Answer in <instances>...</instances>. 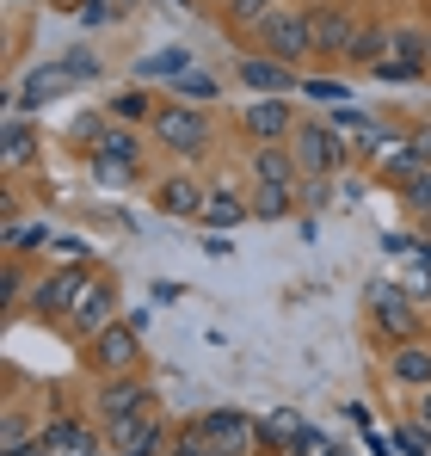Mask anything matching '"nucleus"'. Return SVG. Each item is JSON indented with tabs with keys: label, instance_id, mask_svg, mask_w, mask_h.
I'll return each instance as SVG.
<instances>
[{
	"label": "nucleus",
	"instance_id": "1",
	"mask_svg": "<svg viewBox=\"0 0 431 456\" xmlns=\"http://www.w3.org/2000/svg\"><path fill=\"white\" fill-rule=\"evenodd\" d=\"M154 142L167 154H179V160H204L216 142V124H210V111L204 105H185V99H167L160 111H154Z\"/></svg>",
	"mask_w": 431,
	"mask_h": 456
},
{
	"label": "nucleus",
	"instance_id": "2",
	"mask_svg": "<svg viewBox=\"0 0 431 456\" xmlns=\"http://www.w3.org/2000/svg\"><path fill=\"white\" fill-rule=\"evenodd\" d=\"M259 56H278L289 69H302L314 56V6H278L265 25H259Z\"/></svg>",
	"mask_w": 431,
	"mask_h": 456
},
{
	"label": "nucleus",
	"instance_id": "3",
	"mask_svg": "<svg viewBox=\"0 0 431 456\" xmlns=\"http://www.w3.org/2000/svg\"><path fill=\"white\" fill-rule=\"evenodd\" d=\"M289 154H296L302 179H308V173H346V167L358 160L352 142H346L327 118H302V124H296V136H289Z\"/></svg>",
	"mask_w": 431,
	"mask_h": 456
},
{
	"label": "nucleus",
	"instance_id": "4",
	"mask_svg": "<svg viewBox=\"0 0 431 456\" xmlns=\"http://www.w3.org/2000/svg\"><path fill=\"white\" fill-rule=\"evenodd\" d=\"M86 370L93 377H124V370H142V321H111L105 333H93L80 346Z\"/></svg>",
	"mask_w": 431,
	"mask_h": 456
},
{
	"label": "nucleus",
	"instance_id": "5",
	"mask_svg": "<svg viewBox=\"0 0 431 456\" xmlns=\"http://www.w3.org/2000/svg\"><path fill=\"white\" fill-rule=\"evenodd\" d=\"M86 284H93V265L62 259L50 278H37V284H31V314H37V321H69L74 303L86 297Z\"/></svg>",
	"mask_w": 431,
	"mask_h": 456
},
{
	"label": "nucleus",
	"instance_id": "6",
	"mask_svg": "<svg viewBox=\"0 0 431 456\" xmlns=\"http://www.w3.org/2000/svg\"><path fill=\"white\" fill-rule=\"evenodd\" d=\"M191 432H198L210 451H228V456L259 451V419H253V413H240V407H204Z\"/></svg>",
	"mask_w": 431,
	"mask_h": 456
},
{
	"label": "nucleus",
	"instance_id": "7",
	"mask_svg": "<svg viewBox=\"0 0 431 456\" xmlns=\"http://www.w3.org/2000/svg\"><path fill=\"white\" fill-rule=\"evenodd\" d=\"M99 432H105V456H167V419L154 407L130 413V419H111Z\"/></svg>",
	"mask_w": 431,
	"mask_h": 456
},
{
	"label": "nucleus",
	"instance_id": "8",
	"mask_svg": "<svg viewBox=\"0 0 431 456\" xmlns=\"http://www.w3.org/2000/svg\"><path fill=\"white\" fill-rule=\"evenodd\" d=\"M142 407H154V388L142 382V370L99 377V388H93V419H99V426H111V419H130V413H142Z\"/></svg>",
	"mask_w": 431,
	"mask_h": 456
},
{
	"label": "nucleus",
	"instance_id": "9",
	"mask_svg": "<svg viewBox=\"0 0 431 456\" xmlns=\"http://www.w3.org/2000/svg\"><path fill=\"white\" fill-rule=\"evenodd\" d=\"M296 124H302V118H296L289 93H259V99L240 105V130H247L253 142H289Z\"/></svg>",
	"mask_w": 431,
	"mask_h": 456
},
{
	"label": "nucleus",
	"instance_id": "10",
	"mask_svg": "<svg viewBox=\"0 0 431 456\" xmlns=\"http://www.w3.org/2000/svg\"><path fill=\"white\" fill-rule=\"evenodd\" d=\"M111 321H118V284H111L105 272H93V284H86V297L74 303V314L62 321V327H69L74 339L86 346V339H93V333H105Z\"/></svg>",
	"mask_w": 431,
	"mask_h": 456
},
{
	"label": "nucleus",
	"instance_id": "11",
	"mask_svg": "<svg viewBox=\"0 0 431 456\" xmlns=\"http://www.w3.org/2000/svg\"><path fill=\"white\" fill-rule=\"evenodd\" d=\"M370 321L401 346V339H419V308L401 284H370Z\"/></svg>",
	"mask_w": 431,
	"mask_h": 456
},
{
	"label": "nucleus",
	"instance_id": "12",
	"mask_svg": "<svg viewBox=\"0 0 431 456\" xmlns=\"http://www.w3.org/2000/svg\"><path fill=\"white\" fill-rule=\"evenodd\" d=\"M37 426H44L37 438L56 456H105V432H93L80 413H50V419H37Z\"/></svg>",
	"mask_w": 431,
	"mask_h": 456
},
{
	"label": "nucleus",
	"instance_id": "13",
	"mask_svg": "<svg viewBox=\"0 0 431 456\" xmlns=\"http://www.w3.org/2000/svg\"><path fill=\"white\" fill-rule=\"evenodd\" d=\"M358 31H363V19L352 6H339V0L314 6V56H352Z\"/></svg>",
	"mask_w": 431,
	"mask_h": 456
},
{
	"label": "nucleus",
	"instance_id": "14",
	"mask_svg": "<svg viewBox=\"0 0 431 456\" xmlns=\"http://www.w3.org/2000/svg\"><path fill=\"white\" fill-rule=\"evenodd\" d=\"M80 80L69 75V62H50V69H31V75L19 80V93H12V111L19 118H31V111H44V105H56L62 93H74Z\"/></svg>",
	"mask_w": 431,
	"mask_h": 456
},
{
	"label": "nucleus",
	"instance_id": "15",
	"mask_svg": "<svg viewBox=\"0 0 431 456\" xmlns=\"http://www.w3.org/2000/svg\"><path fill=\"white\" fill-rule=\"evenodd\" d=\"M388 382L407 388V395L431 388V339H401V346H388Z\"/></svg>",
	"mask_w": 431,
	"mask_h": 456
},
{
	"label": "nucleus",
	"instance_id": "16",
	"mask_svg": "<svg viewBox=\"0 0 431 456\" xmlns=\"http://www.w3.org/2000/svg\"><path fill=\"white\" fill-rule=\"evenodd\" d=\"M234 75H240V86H253V93H302V75L289 62H278V56H240Z\"/></svg>",
	"mask_w": 431,
	"mask_h": 456
},
{
	"label": "nucleus",
	"instance_id": "17",
	"mask_svg": "<svg viewBox=\"0 0 431 456\" xmlns=\"http://www.w3.org/2000/svg\"><path fill=\"white\" fill-rule=\"evenodd\" d=\"M204 198H210V191H204L198 179H185V173H173V179L154 185V204H160V216H173V223H198Z\"/></svg>",
	"mask_w": 431,
	"mask_h": 456
},
{
	"label": "nucleus",
	"instance_id": "18",
	"mask_svg": "<svg viewBox=\"0 0 431 456\" xmlns=\"http://www.w3.org/2000/svg\"><path fill=\"white\" fill-rule=\"evenodd\" d=\"M253 179L259 185H302V167L289 142H253Z\"/></svg>",
	"mask_w": 431,
	"mask_h": 456
},
{
	"label": "nucleus",
	"instance_id": "19",
	"mask_svg": "<svg viewBox=\"0 0 431 456\" xmlns=\"http://www.w3.org/2000/svg\"><path fill=\"white\" fill-rule=\"evenodd\" d=\"M247 216H253V204H247L234 185H216L210 198H204V210H198V228H222V234H228V228H240Z\"/></svg>",
	"mask_w": 431,
	"mask_h": 456
},
{
	"label": "nucleus",
	"instance_id": "20",
	"mask_svg": "<svg viewBox=\"0 0 431 456\" xmlns=\"http://www.w3.org/2000/svg\"><path fill=\"white\" fill-rule=\"evenodd\" d=\"M388 62H407L431 75V31L426 25H388Z\"/></svg>",
	"mask_w": 431,
	"mask_h": 456
},
{
	"label": "nucleus",
	"instance_id": "21",
	"mask_svg": "<svg viewBox=\"0 0 431 456\" xmlns=\"http://www.w3.org/2000/svg\"><path fill=\"white\" fill-rule=\"evenodd\" d=\"M327 124H333V130L352 142V154H358V160L376 149V136H382V124H376L370 111H352V105H333V111H327Z\"/></svg>",
	"mask_w": 431,
	"mask_h": 456
},
{
	"label": "nucleus",
	"instance_id": "22",
	"mask_svg": "<svg viewBox=\"0 0 431 456\" xmlns=\"http://www.w3.org/2000/svg\"><path fill=\"white\" fill-rule=\"evenodd\" d=\"M0 160H6V167H12V173H19V167H31V160H37V130H31V124H25V118H19V111H12V118H6V136H0Z\"/></svg>",
	"mask_w": 431,
	"mask_h": 456
},
{
	"label": "nucleus",
	"instance_id": "23",
	"mask_svg": "<svg viewBox=\"0 0 431 456\" xmlns=\"http://www.w3.org/2000/svg\"><path fill=\"white\" fill-rule=\"evenodd\" d=\"M93 154H118V160H142V130L136 124H105L99 136H93Z\"/></svg>",
	"mask_w": 431,
	"mask_h": 456
},
{
	"label": "nucleus",
	"instance_id": "24",
	"mask_svg": "<svg viewBox=\"0 0 431 456\" xmlns=\"http://www.w3.org/2000/svg\"><path fill=\"white\" fill-rule=\"evenodd\" d=\"M191 69V50H148V56H136V80H179Z\"/></svg>",
	"mask_w": 431,
	"mask_h": 456
},
{
	"label": "nucleus",
	"instance_id": "25",
	"mask_svg": "<svg viewBox=\"0 0 431 456\" xmlns=\"http://www.w3.org/2000/svg\"><path fill=\"white\" fill-rule=\"evenodd\" d=\"M154 111H160V105H154V93L136 80V86H124V93L111 99V111H105V118H118V124H154Z\"/></svg>",
	"mask_w": 431,
	"mask_h": 456
},
{
	"label": "nucleus",
	"instance_id": "26",
	"mask_svg": "<svg viewBox=\"0 0 431 456\" xmlns=\"http://www.w3.org/2000/svg\"><path fill=\"white\" fill-rule=\"evenodd\" d=\"M296 432H302V413H296V407H272V413L259 419V451H289Z\"/></svg>",
	"mask_w": 431,
	"mask_h": 456
},
{
	"label": "nucleus",
	"instance_id": "27",
	"mask_svg": "<svg viewBox=\"0 0 431 456\" xmlns=\"http://www.w3.org/2000/svg\"><path fill=\"white\" fill-rule=\"evenodd\" d=\"M37 432L44 426H31V413H19V407H6V419H0V456H19L37 444Z\"/></svg>",
	"mask_w": 431,
	"mask_h": 456
},
{
	"label": "nucleus",
	"instance_id": "28",
	"mask_svg": "<svg viewBox=\"0 0 431 456\" xmlns=\"http://www.w3.org/2000/svg\"><path fill=\"white\" fill-rule=\"evenodd\" d=\"M278 6H284V0H228V6H222V19H228L234 31H259Z\"/></svg>",
	"mask_w": 431,
	"mask_h": 456
},
{
	"label": "nucleus",
	"instance_id": "29",
	"mask_svg": "<svg viewBox=\"0 0 431 456\" xmlns=\"http://www.w3.org/2000/svg\"><path fill=\"white\" fill-rule=\"evenodd\" d=\"M289 204H296V185H253V216H265V223H284Z\"/></svg>",
	"mask_w": 431,
	"mask_h": 456
},
{
	"label": "nucleus",
	"instance_id": "30",
	"mask_svg": "<svg viewBox=\"0 0 431 456\" xmlns=\"http://www.w3.org/2000/svg\"><path fill=\"white\" fill-rule=\"evenodd\" d=\"M388 56V25H363L358 31V44H352V56L346 62H358V69H376Z\"/></svg>",
	"mask_w": 431,
	"mask_h": 456
},
{
	"label": "nucleus",
	"instance_id": "31",
	"mask_svg": "<svg viewBox=\"0 0 431 456\" xmlns=\"http://www.w3.org/2000/svg\"><path fill=\"white\" fill-rule=\"evenodd\" d=\"M93 179H99V185H136V179H142V160H118V154H93Z\"/></svg>",
	"mask_w": 431,
	"mask_h": 456
},
{
	"label": "nucleus",
	"instance_id": "32",
	"mask_svg": "<svg viewBox=\"0 0 431 456\" xmlns=\"http://www.w3.org/2000/svg\"><path fill=\"white\" fill-rule=\"evenodd\" d=\"M394 191H401V204H407L413 216H431V167H413Z\"/></svg>",
	"mask_w": 431,
	"mask_h": 456
},
{
	"label": "nucleus",
	"instance_id": "33",
	"mask_svg": "<svg viewBox=\"0 0 431 456\" xmlns=\"http://www.w3.org/2000/svg\"><path fill=\"white\" fill-rule=\"evenodd\" d=\"M173 99H185V105H210V99H216V75H204V69H185V75L173 80Z\"/></svg>",
	"mask_w": 431,
	"mask_h": 456
},
{
	"label": "nucleus",
	"instance_id": "34",
	"mask_svg": "<svg viewBox=\"0 0 431 456\" xmlns=\"http://www.w3.org/2000/svg\"><path fill=\"white\" fill-rule=\"evenodd\" d=\"M388 438H394V451H407V456H431V426H419V419H401Z\"/></svg>",
	"mask_w": 431,
	"mask_h": 456
},
{
	"label": "nucleus",
	"instance_id": "35",
	"mask_svg": "<svg viewBox=\"0 0 431 456\" xmlns=\"http://www.w3.org/2000/svg\"><path fill=\"white\" fill-rule=\"evenodd\" d=\"M302 93H308V99H321V105H346V99H352V86H346V80H327V75H302Z\"/></svg>",
	"mask_w": 431,
	"mask_h": 456
},
{
	"label": "nucleus",
	"instance_id": "36",
	"mask_svg": "<svg viewBox=\"0 0 431 456\" xmlns=\"http://www.w3.org/2000/svg\"><path fill=\"white\" fill-rule=\"evenodd\" d=\"M62 62H69V75H74V80H99V75H105V62H99L93 50H69Z\"/></svg>",
	"mask_w": 431,
	"mask_h": 456
},
{
	"label": "nucleus",
	"instance_id": "37",
	"mask_svg": "<svg viewBox=\"0 0 431 456\" xmlns=\"http://www.w3.org/2000/svg\"><path fill=\"white\" fill-rule=\"evenodd\" d=\"M333 191H339V204H346V210L363 204V173H352V167H346V173H333Z\"/></svg>",
	"mask_w": 431,
	"mask_h": 456
},
{
	"label": "nucleus",
	"instance_id": "38",
	"mask_svg": "<svg viewBox=\"0 0 431 456\" xmlns=\"http://www.w3.org/2000/svg\"><path fill=\"white\" fill-rule=\"evenodd\" d=\"M370 75L382 80V86H407V80H419V69H407V62H388V56H382V62H376Z\"/></svg>",
	"mask_w": 431,
	"mask_h": 456
},
{
	"label": "nucleus",
	"instance_id": "39",
	"mask_svg": "<svg viewBox=\"0 0 431 456\" xmlns=\"http://www.w3.org/2000/svg\"><path fill=\"white\" fill-rule=\"evenodd\" d=\"M111 12H118V6H111V0H80V6H74V19H80V25H86V31H99V25H105V19H111Z\"/></svg>",
	"mask_w": 431,
	"mask_h": 456
},
{
	"label": "nucleus",
	"instance_id": "40",
	"mask_svg": "<svg viewBox=\"0 0 431 456\" xmlns=\"http://www.w3.org/2000/svg\"><path fill=\"white\" fill-rule=\"evenodd\" d=\"M44 247H56V234L44 223H31V228H19V247H12V253H44Z\"/></svg>",
	"mask_w": 431,
	"mask_h": 456
},
{
	"label": "nucleus",
	"instance_id": "41",
	"mask_svg": "<svg viewBox=\"0 0 431 456\" xmlns=\"http://www.w3.org/2000/svg\"><path fill=\"white\" fill-rule=\"evenodd\" d=\"M19 290H25V265L6 259V272H0V303H19Z\"/></svg>",
	"mask_w": 431,
	"mask_h": 456
},
{
	"label": "nucleus",
	"instance_id": "42",
	"mask_svg": "<svg viewBox=\"0 0 431 456\" xmlns=\"http://www.w3.org/2000/svg\"><path fill=\"white\" fill-rule=\"evenodd\" d=\"M321 451H327V438H321L314 426H302V432L289 438V456H321Z\"/></svg>",
	"mask_w": 431,
	"mask_h": 456
},
{
	"label": "nucleus",
	"instance_id": "43",
	"mask_svg": "<svg viewBox=\"0 0 431 456\" xmlns=\"http://www.w3.org/2000/svg\"><path fill=\"white\" fill-rule=\"evenodd\" d=\"M56 259H74V265H86V259H93V247H86V240H74V234H62V240H56Z\"/></svg>",
	"mask_w": 431,
	"mask_h": 456
},
{
	"label": "nucleus",
	"instance_id": "44",
	"mask_svg": "<svg viewBox=\"0 0 431 456\" xmlns=\"http://www.w3.org/2000/svg\"><path fill=\"white\" fill-rule=\"evenodd\" d=\"M148 297H154L160 308H173L179 297H185V284H173V278H160V284H148Z\"/></svg>",
	"mask_w": 431,
	"mask_h": 456
},
{
	"label": "nucleus",
	"instance_id": "45",
	"mask_svg": "<svg viewBox=\"0 0 431 456\" xmlns=\"http://www.w3.org/2000/svg\"><path fill=\"white\" fill-rule=\"evenodd\" d=\"M204 253H210V259H228V253H234V240H228L222 228H204Z\"/></svg>",
	"mask_w": 431,
	"mask_h": 456
},
{
	"label": "nucleus",
	"instance_id": "46",
	"mask_svg": "<svg viewBox=\"0 0 431 456\" xmlns=\"http://www.w3.org/2000/svg\"><path fill=\"white\" fill-rule=\"evenodd\" d=\"M407 142H413V154L431 167V124H419V130H407Z\"/></svg>",
	"mask_w": 431,
	"mask_h": 456
},
{
	"label": "nucleus",
	"instance_id": "47",
	"mask_svg": "<svg viewBox=\"0 0 431 456\" xmlns=\"http://www.w3.org/2000/svg\"><path fill=\"white\" fill-rule=\"evenodd\" d=\"M167 456H204V438H198V432H185L179 444H167Z\"/></svg>",
	"mask_w": 431,
	"mask_h": 456
},
{
	"label": "nucleus",
	"instance_id": "48",
	"mask_svg": "<svg viewBox=\"0 0 431 456\" xmlns=\"http://www.w3.org/2000/svg\"><path fill=\"white\" fill-rule=\"evenodd\" d=\"M413 419H419V426H431V388H419V395H413Z\"/></svg>",
	"mask_w": 431,
	"mask_h": 456
},
{
	"label": "nucleus",
	"instance_id": "49",
	"mask_svg": "<svg viewBox=\"0 0 431 456\" xmlns=\"http://www.w3.org/2000/svg\"><path fill=\"white\" fill-rule=\"evenodd\" d=\"M413 290H419V297H431V265H419V272H413Z\"/></svg>",
	"mask_w": 431,
	"mask_h": 456
},
{
	"label": "nucleus",
	"instance_id": "50",
	"mask_svg": "<svg viewBox=\"0 0 431 456\" xmlns=\"http://www.w3.org/2000/svg\"><path fill=\"white\" fill-rule=\"evenodd\" d=\"M19 456H56V451H50V444H44V438H37V444H31V451H19Z\"/></svg>",
	"mask_w": 431,
	"mask_h": 456
},
{
	"label": "nucleus",
	"instance_id": "51",
	"mask_svg": "<svg viewBox=\"0 0 431 456\" xmlns=\"http://www.w3.org/2000/svg\"><path fill=\"white\" fill-rule=\"evenodd\" d=\"M321 456H352V451H346V444H327V451H321Z\"/></svg>",
	"mask_w": 431,
	"mask_h": 456
},
{
	"label": "nucleus",
	"instance_id": "52",
	"mask_svg": "<svg viewBox=\"0 0 431 456\" xmlns=\"http://www.w3.org/2000/svg\"><path fill=\"white\" fill-rule=\"evenodd\" d=\"M204 456H228V451H210V444H204Z\"/></svg>",
	"mask_w": 431,
	"mask_h": 456
},
{
	"label": "nucleus",
	"instance_id": "53",
	"mask_svg": "<svg viewBox=\"0 0 431 456\" xmlns=\"http://www.w3.org/2000/svg\"><path fill=\"white\" fill-rule=\"evenodd\" d=\"M216 6H228V0H216Z\"/></svg>",
	"mask_w": 431,
	"mask_h": 456
}]
</instances>
